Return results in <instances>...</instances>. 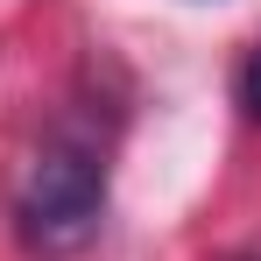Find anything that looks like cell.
I'll list each match as a JSON object with an SVG mask.
<instances>
[{
  "mask_svg": "<svg viewBox=\"0 0 261 261\" xmlns=\"http://www.w3.org/2000/svg\"><path fill=\"white\" fill-rule=\"evenodd\" d=\"M106 219V163L85 141H49L14 191V226L36 254H78Z\"/></svg>",
  "mask_w": 261,
  "mask_h": 261,
  "instance_id": "1",
  "label": "cell"
},
{
  "mask_svg": "<svg viewBox=\"0 0 261 261\" xmlns=\"http://www.w3.org/2000/svg\"><path fill=\"white\" fill-rule=\"evenodd\" d=\"M240 106L261 120V43H254V57H247V71H240Z\"/></svg>",
  "mask_w": 261,
  "mask_h": 261,
  "instance_id": "2",
  "label": "cell"
}]
</instances>
